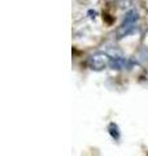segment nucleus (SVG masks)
I'll use <instances>...</instances> for the list:
<instances>
[{
  "instance_id": "f257e3e1",
  "label": "nucleus",
  "mask_w": 148,
  "mask_h": 156,
  "mask_svg": "<svg viewBox=\"0 0 148 156\" xmlns=\"http://www.w3.org/2000/svg\"><path fill=\"white\" fill-rule=\"evenodd\" d=\"M109 58L111 57H108L105 53L97 52L88 58V66H90L92 70H101L109 64Z\"/></svg>"
},
{
  "instance_id": "f03ea898",
  "label": "nucleus",
  "mask_w": 148,
  "mask_h": 156,
  "mask_svg": "<svg viewBox=\"0 0 148 156\" xmlns=\"http://www.w3.org/2000/svg\"><path fill=\"white\" fill-rule=\"evenodd\" d=\"M136 29H138L136 22H130V21H125V20H123L122 25L117 30V38L121 39V38H125L127 35H130V34H134Z\"/></svg>"
},
{
  "instance_id": "7ed1b4c3",
  "label": "nucleus",
  "mask_w": 148,
  "mask_h": 156,
  "mask_svg": "<svg viewBox=\"0 0 148 156\" xmlns=\"http://www.w3.org/2000/svg\"><path fill=\"white\" fill-rule=\"evenodd\" d=\"M109 65L112 66V69H126V68H131L132 62L130 60H127L125 57L121 56H115L109 58Z\"/></svg>"
},
{
  "instance_id": "20e7f679",
  "label": "nucleus",
  "mask_w": 148,
  "mask_h": 156,
  "mask_svg": "<svg viewBox=\"0 0 148 156\" xmlns=\"http://www.w3.org/2000/svg\"><path fill=\"white\" fill-rule=\"evenodd\" d=\"M109 134L113 139H120V130H118L117 125L116 124H111L109 125Z\"/></svg>"
}]
</instances>
